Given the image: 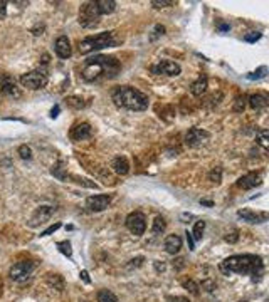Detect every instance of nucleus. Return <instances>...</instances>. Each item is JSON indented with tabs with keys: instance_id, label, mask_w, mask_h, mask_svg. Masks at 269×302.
<instances>
[{
	"instance_id": "obj_1",
	"label": "nucleus",
	"mask_w": 269,
	"mask_h": 302,
	"mask_svg": "<svg viewBox=\"0 0 269 302\" xmlns=\"http://www.w3.org/2000/svg\"><path fill=\"white\" fill-rule=\"evenodd\" d=\"M121 69L120 61L111 56H94L86 59L85 68L81 71V77L86 82H98L104 79L116 77Z\"/></svg>"
},
{
	"instance_id": "obj_2",
	"label": "nucleus",
	"mask_w": 269,
	"mask_h": 302,
	"mask_svg": "<svg viewBox=\"0 0 269 302\" xmlns=\"http://www.w3.org/2000/svg\"><path fill=\"white\" fill-rule=\"evenodd\" d=\"M220 272L231 275V274H241V275H251L253 279L259 277L264 272V264L259 255L254 254H239L231 255L219 265Z\"/></svg>"
},
{
	"instance_id": "obj_3",
	"label": "nucleus",
	"mask_w": 269,
	"mask_h": 302,
	"mask_svg": "<svg viewBox=\"0 0 269 302\" xmlns=\"http://www.w3.org/2000/svg\"><path fill=\"white\" fill-rule=\"evenodd\" d=\"M111 99L118 108L130 109V111H145L150 104L148 96L131 86L116 87L111 94Z\"/></svg>"
},
{
	"instance_id": "obj_4",
	"label": "nucleus",
	"mask_w": 269,
	"mask_h": 302,
	"mask_svg": "<svg viewBox=\"0 0 269 302\" xmlns=\"http://www.w3.org/2000/svg\"><path fill=\"white\" fill-rule=\"evenodd\" d=\"M116 42L118 41L114 39V32H101L98 35H91V37H85L83 41H79L78 49H79V54L86 56L90 54V52L116 46Z\"/></svg>"
},
{
	"instance_id": "obj_5",
	"label": "nucleus",
	"mask_w": 269,
	"mask_h": 302,
	"mask_svg": "<svg viewBox=\"0 0 269 302\" xmlns=\"http://www.w3.org/2000/svg\"><path fill=\"white\" fill-rule=\"evenodd\" d=\"M101 19L99 8L96 5V2H85L81 3L79 7V15H78V22L83 29H94L98 27Z\"/></svg>"
},
{
	"instance_id": "obj_6",
	"label": "nucleus",
	"mask_w": 269,
	"mask_h": 302,
	"mask_svg": "<svg viewBox=\"0 0 269 302\" xmlns=\"http://www.w3.org/2000/svg\"><path fill=\"white\" fill-rule=\"evenodd\" d=\"M47 81H49V79H47V73L44 69L30 71V73H25L20 76V84L30 91H37V89L46 87Z\"/></svg>"
},
{
	"instance_id": "obj_7",
	"label": "nucleus",
	"mask_w": 269,
	"mask_h": 302,
	"mask_svg": "<svg viewBox=\"0 0 269 302\" xmlns=\"http://www.w3.org/2000/svg\"><path fill=\"white\" fill-rule=\"evenodd\" d=\"M32 270H34V264L30 260H20L14 264L8 270V275L10 279L17 284H24L25 281H29L30 275H32Z\"/></svg>"
},
{
	"instance_id": "obj_8",
	"label": "nucleus",
	"mask_w": 269,
	"mask_h": 302,
	"mask_svg": "<svg viewBox=\"0 0 269 302\" xmlns=\"http://www.w3.org/2000/svg\"><path fill=\"white\" fill-rule=\"evenodd\" d=\"M125 224H126V228L133 235H136V237L143 235L145 230H147V219H145L142 212H131L130 215L126 217Z\"/></svg>"
},
{
	"instance_id": "obj_9",
	"label": "nucleus",
	"mask_w": 269,
	"mask_h": 302,
	"mask_svg": "<svg viewBox=\"0 0 269 302\" xmlns=\"http://www.w3.org/2000/svg\"><path fill=\"white\" fill-rule=\"evenodd\" d=\"M210 138V133L200 128H190L185 135V145L190 146V148H197V146L204 145L207 140Z\"/></svg>"
},
{
	"instance_id": "obj_10",
	"label": "nucleus",
	"mask_w": 269,
	"mask_h": 302,
	"mask_svg": "<svg viewBox=\"0 0 269 302\" xmlns=\"http://www.w3.org/2000/svg\"><path fill=\"white\" fill-rule=\"evenodd\" d=\"M182 68L174 61H169V59H163V61H158V64L152 66V73L153 74H163V76H179Z\"/></svg>"
},
{
	"instance_id": "obj_11",
	"label": "nucleus",
	"mask_w": 269,
	"mask_h": 302,
	"mask_svg": "<svg viewBox=\"0 0 269 302\" xmlns=\"http://www.w3.org/2000/svg\"><path fill=\"white\" fill-rule=\"evenodd\" d=\"M111 203V195L101 193V195H91L86 200V207L90 208L91 212H103L106 210L108 205Z\"/></svg>"
},
{
	"instance_id": "obj_12",
	"label": "nucleus",
	"mask_w": 269,
	"mask_h": 302,
	"mask_svg": "<svg viewBox=\"0 0 269 302\" xmlns=\"http://www.w3.org/2000/svg\"><path fill=\"white\" fill-rule=\"evenodd\" d=\"M52 213H54V207L42 205V207L36 208V212L32 213V217H30V220H29V226L36 228V226L46 224V222L52 217Z\"/></svg>"
},
{
	"instance_id": "obj_13",
	"label": "nucleus",
	"mask_w": 269,
	"mask_h": 302,
	"mask_svg": "<svg viewBox=\"0 0 269 302\" xmlns=\"http://www.w3.org/2000/svg\"><path fill=\"white\" fill-rule=\"evenodd\" d=\"M0 91L10 97H20V89L17 87L15 79L8 74H0Z\"/></svg>"
},
{
	"instance_id": "obj_14",
	"label": "nucleus",
	"mask_w": 269,
	"mask_h": 302,
	"mask_svg": "<svg viewBox=\"0 0 269 302\" xmlns=\"http://www.w3.org/2000/svg\"><path fill=\"white\" fill-rule=\"evenodd\" d=\"M69 136H71V140L74 141H83V140H88V138L92 136V128L90 123H78L74 124L71 128V131H69Z\"/></svg>"
},
{
	"instance_id": "obj_15",
	"label": "nucleus",
	"mask_w": 269,
	"mask_h": 302,
	"mask_svg": "<svg viewBox=\"0 0 269 302\" xmlns=\"http://www.w3.org/2000/svg\"><path fill=\"white\" fill-rule=\"evenodd\" d=\"M237 217L242 219L248 224H263V222L268 220V213L266 212H253L249 208H242V210L237 212Z\"/></svg>"
},
{
	"instance_id": "obj_16",
	"label": "nucleus",
	"mask_w": 269,
	"mask_h": 302,
	"mask_svg": "<svg viewBox=\"0 0 269 302\" xmlns=\"http://www.w3.org/2000/svg\"><path fill=\"white\" fill-rule=\"evenodd\" d=\"M263 183V176L261 173H248V175L241 176L239 180H237V186L242 190H251V188H256V186H259Z\"/></svg>"
},
{
	"instance_id": "obj_17",
	"label": "nucleus",
	"mask_w": 269,
	"mask_h": 302,
	"mask_svg": "<svg viewBox=\"0 0 269 302\" xmlns=\"http://www.w3.org/2000/svg\"><path fill=\"white\" fill-rule=\"evenodd\" d=\"M54 51H56L57 57H61V59H68V57H71V54H73L71 42H69V39L66 37V35H59V37L56 39Z\"/></svg>"
},
{
	"instance_id": "obj_18",
	"label": "nucleus",
	"mask_w": 269,
	"mask_h": 302,
	"mask_svg": "<svg viewBox=\"0 0 269 302\" xmlns=\"http://www.w3.org/2000/svg\"><path fill=\"white\" fill-rule=\"evenodd\" d=\"M165 250L169 252L170 255H175L180 252V248H182V238L179 237V235H169V237L165 238Z\"/></svg>"
},
{
	"instance_id": "obj_19",
	"label": "nucleus",
	"mask_w": 269,
	"mask_h": 302,
	"mask_svg": "<svg viewBox=\"0 0 269 302\" xmlns=\"http://www.w3.org/2000/svg\"><path fill=\"white\" fill-rule=\"evenodd\" d=\"M111 168L114 170V173H118V175H128V171H130V163H128V159L125 156H116L111 161Z\"/></svg>"
},
{
	"instance_id": "obj_20",
	"label": "nucleus",
	"mask_w": 269,
	"mask_h": 302,
	"mask_svg": "<svg viewBox=\"0 0 269 302\" xmlns=\"http://www.w3.org/2000/svg\"><path fill=\"white\" fill-rule=\"evenodd\" d=\"M248 104L251 106V109L261 111L264 108H268V97L263 94H253L248 97Z\"/></svg>"
},
{
	"instance_id": "obj_21",
	"label": "nucleus",
	"mask_w": 269,
	"mask_h": 302,
	"mask_svg": "<svg viewBox=\"0 0 269 302\" xmlns=\"http://www.w3.org/2000/svg\"><path fill=\"white\" fill-rule=\"evenodd\" d=\"M207 84H209V81H207L205 76H200V77L197 79V81L192 82L190 86V92L193 96H202L204 92L207 91Z\"/></svg>"
},
{
	"instance_id": "obj_22",
	"label": "nucleus",
	"mask_w": 269,
	"mask_h": 302,
	"mask_svg": "<svg viewBox=\"0 0 269 302\" xmlns=\"http://www.w3.org/2000/svg\"><path fill=\"white\" fill-rule=\"evenodd\" d=\"M96 5L99 8V14L101 15H108L113 14L114 8H116V2L114 0H96Z\"/></svg>"
},
{
	"instance_id": "obj_23",
	"label": "nucleus",
	"mask_w": 269,
	"mask_h": 302,
	"mask_svg": "<svg viewBox=\"0 0 269 302\" xmlns=\"http://www.w3.org/2000/svg\"><path fill=\"white\" fill-rule=\"evenodd\" d=\"M47 284L59 292L64 291V279L59 274H47Z\"/></svg>"
},
{
	"instance_id": "obj_24",
	"label": "nucleus",
	"mask_w": 269,
	"mask_h": 302,
	"mask_svg": "<svg viewBox=\"0 0 269 302\" xmlns=\"http://www.w3.org/2000/svg\"><path fill=\"white\" fill-rule=\"evenodd\" d=\"M165 228H167V222L163 217H155V220H153V225H152V232L155 233V235H162L163 232H165Z\"/></svg>"
},
{
	"instance_id": "obj_25",
	"label": "nucleus",
	"mask_w": 269,
	"mask_h": 302,
	"mask_svg": "<svg viewBox=\"0 0 269 302\" xmlns=\"http://www.w3.org/2000/svg\"><path fill=\"white\" fill-rule=\"evenodd\" d=\"M96 299H98V302H118V297L111 291H108V289H101L98 296H96Z\"/></svg>"
},
{
	"instance_id": "obj_26",
	"label": "nucleus",
	"mask_w": 269,
	"mask_h": 302,
	"mask_svg": "<svg viewBox=\"0 0 269 302\" xmlns=\"http://www.w3.org/2000/svg\"><path fill=\"white\" fill-rule=\"evenodd\" d=\"M204 230H205V222H204V220L195 222V226H193V232H190V233H192V237H193V240H202V235H204Z\"/></svg>"
},
{
	"instance_id": "obj_27",
	"label": "nucleus",
	"mask_w": 269,
	"mask_h": 302,
	"mask_svg": "<svg viewBox=\"0 0 269 302\" xmlns=\"http://www.w3.org/2000/svg\"><path fill=\"white\" fill-rule=\"evenodd\" d=\"M57 248H59L61 254H64L66 257H69V259L73 257V248H71V242H69V240L57 242Z\"/></svg>"
},
{
	"instance_id": "obj_28",
	"label": "nucleus",
	"mask_w": 269,
	"mask_h": 302,
	"mask_svg": "<svg viewBox=\"0 0 269 302\" xmlns=\"http://www.w3.org/2000/svg\"><path fill=\"white\" fill-rule=\"evenodd\" d=\"M266 73H268V68L266 66H261L258 71H254V73H249L248 74V79L249 81H258V79H264L266 77Z\"/></svg>"
},
{
	"instance_id": "obj_29",
	"label": "nucleus",
	"mask_w": 269,
	"mask_h": 302,
	"mask_svg": "<svg viewBox=\"0 0 269 302\" xmlns=\"http://www.w3.org/2000/svg\"><path fill=\"white\" fill-rule=\"evenodd\" d=\"M182 286L193 296H198V292H200V291H198V286L192 281V279H185V281L182 282Z\"/></svg>"
},
{
	"instance_id": "obj_30",
	"label": "nucleus",
	"mask_w": 269,
	"mask_h": 302,
	"mask_svg": "<svg viewBox=\"0 0 269 302\" xmlns=\"http://www.w3.org/2000/svg\"><path fill=\"white\" fill-rule=\"evenodd\" d=\"M66 103H68V106H71V108H74V109L85 108V103H83V99H81V97H76V96L68 97V99H66Z\"/></svg>"
},
{
	"instance_id": "obj_31",
	"label": "nucleus",
	"mask_w": 269,
	"mask_h": 302,
	"mask_svg": "<svg viewBox=\"0 0 269 302\" xmlns=\"http://www.w3.org/2000/svg\"><path fill=\"white\" fill-rule=\"evenodd\" d=\"M209 180L212 181V183H220V180H222V170H220L219 166H215L214 170L209 173Z\"/></svg>"
},
{
	"instance_id": "obj_32",
	"label": "nucleus",
	"mask_w": 269,
	"mask_h": 302,
	"mask_svg": "<svg viewBox=\"0 0 269 302\" xmlns=\"http://www.w3.org/2000/svg\"><path fill=\"white\" fill-rule=\"evenodd\" d=\"M19 156L22 159H30L32 158V150H30L27 145H20L19 146Z\"/></svg>"
},
{
	"instance_id": "obj_33",
	"label": "nucleus",
	"mask_w": 269,
	"mask_h": 302,
	"mask_svg": "<svg viewBox=\"0 0 269 302\" xmlns=\"http://www.w3.org/2000/svg\"><path fill=\"white\" fill-rule=\"evenodd\" d=\"M246 101H248V97H246V96L237 97L236 104H234V111H236V113H242V111H244V108H246Z\"/></svg>"
},
{
	"instance_id": "obj_34",
	"label": "nucleus",
	"mask_w": 269,
	"mask_h": 302,
	"mask_svg": "<svg viewBox=\"0 0 269 302\" xmlns=\"http://www.w3.org/2000/svg\"><path fill=\"white\" fill-rule=\"evenodd\" d=\"M174 0H153L152 2V5L155 7V8H165V7H170V5H174Z\"/></svg>"
},
{
	"instance_id": "obj_35",
	"label": "nucleus",
	"mask_w": 269,
	"mask_h": 302,
	"mask_svg": "<svg viewBox=\"0 0 269 302\" xmlns=\"http://www.w3.org/2000/svg\"><path fill=\"white\" fill-rule=\"evenodd\" d=\"M256 141H258V145H261L263 148L266 150L268 146H269V141H268V130L261 131V135L258 136V140H256Z\"/></svg>"
},
{
	"instance_id": "obj_36",
	"label": "nucleus",
	"mask_w": 269,
	"mask_h": 302,
	"mask_svg": "<svg viewBox=\"0 0 269 302\" xmlns=\"http://www.w3.org/2000/svg\"><path fill=\"white\" fill-rule=\"evenodd\" d=\"M261 37H263L261 32H249L248 35H244V41L249 42V44H254V42H258Z\"/></svg>"
},
{
	"instance_id": "obj_37",
	"label": "nucleus",
	"mask_w": 269,
	"mask_h": 302,
	"mask_svg": "<svg viewBox=\"0 0 269 302\" xmlns=\"http://www.w3.org/2000/svg\"><path fill=\"white\" fill-rule=\"evenodd\" d=\"M163 34H165V27L160 24H157L155 27H153V32H152V41H157V39Z\"/></svg>"
},
{
	"instance_id": "obj_38",
	"label": "nucleus",
	"mask_w": 269,
	"mask_h": 302,
	"mask_svg": "<svg viewBox=\"0 0 269 302\" xmlns=\"http://www.w3.org/2000/svg\"><path fill=\"white\" fill-rule=\"evenodd\" d=\"M59 228H61V224H59V222H57V224L51 225V226H47V228L44 230V232H41V237H47V235H51V233L57 232V230H59Z\"/></svg>"
},
{
	"instance_id": "obj_39",
	"label": "nucleus",
	"mask_w": 269,
	"mask_h": 302,
	"mask_svg": "<svg viewBox=\"0 0 269 302\" xmlns=\"http://www.w3.org/2000/svg\"><path fill=\"white\" fill-rule=\"evenodd\" d=\"M237 240H239V233L237 232H231L226 235V242H229V243H236Z\"/></svg>"
},
{
	"instance_id": "obj_40",
	"label": "nucleus",
	"mask_w": 269,
	"mask_h": 302,
	"mask_svg": "<svg viewBox=\"0 0 269 302\" xmlns=\"http://www.w3.org/2000/svg\"><path fill=\"white\" fill-rule=\"evenodd\" d=\"M185 235H187V242H188V248H190V250H195V240H193V237H192V233L188 232H185Z\"/></svg>"
},
{
	"instance_id": "obj_41",
	"label": "nucleus",
	"mask_w": 269,
	"mask_h": 302,
	"mask_svg": "<svg viewBox=\"0 0 269 302\" xmlns=\"http://www.w3.org/2000/svg\"><path fill=\"white\" fill-rule=\"evenodd\" d=\"M7 15V2H0V19H3V17Z\"/></svg>"
},
{
	"instance_id": "obj_42",
	"label": "nucleus",
	"mask_w": 269,
	"mask_h": 302,
	"mask_svg": "<svg viewBox=\"0 0 269 302\" xmlns=\"http://www.w3.org/2000/svg\"><path fill=\"white\" fill-rule=\"evenodd\" d=\"M142 262H143V257H136V259L131 260L130 267H140V265H142Z\"/></svg>"
},
{
	"instance_id": "obj_43",
	"label": "nucleus",
	"mask_w": 269,
	"mask_h": 302,
	"mask_svg": "<svg viewBox=\"0 0 269 302\" xmlns=\"http://www.w3.org/2000/svg\"><path fill=\"white\" fill-rule=\"evenodd\" d=\"M59 111H61V108H59V106L56 104L54 108L51 109V118L54 119V118H57V116H59Z\"/></svg>"
},
{
	"instance_id": "obj_44",
	"label": "nucleus",
	"mask_w": 269,
	"mask_h": 302,
	"mask_svg": "<svg viewBox=\"0 0 269 302\" xmlns=\"http://www.w3.org/2000/svg\"><path fill=\"white\" fill-rule=\"evenodd\" d=\"M81 279L86 284H91V279H90V274H88V270H81Z\"/></svg>"
},
{
	"instance_id": "obj_45",
	"label": "nucleus",
	"mask_w": 269,
	"mask_h": 302,
	"mask_svg": "<svg viewBox=\"0 0 269 302\" xmlns=\"http://www.w3.org/2000/svg\"><path fill=\"white\" fill-rule=\"evenodd\" d=\"M217 29L220 30V32H229V30H231V25H229V24H219Z\"/></svg>"
},
{
	"instance_id": "obj_46",
	"label": "nucleus",
	"mask_w": 269,
	"mask_h": 302,
	"mask_svg": "<svg viewBox=\"0 0 269 302\" xmlns=\"http://www.w3.org/2000/svg\"><path fill=\"white\" fill-rule=\"evenodd\" d=\"M169 301L170 302H188V299H185V297H170Z\"/></svg>"
},
{
	"instance_id": "obj_47",
	"label": "nucleus",
	"mask_w": 269,
	"mask_h": 302,
	"mask_svg": "<svg viewBox=\"0 0 269 302\" xmlns=\"http://www.w3.org/2000/svg\"><path fill=\"white\" fill-rule=\"evenodd\" d=\"M200 203H202V205H205V207H212L214 205V202H210V200H200Z\"/></svg>"
},
{
	"instance_id": "obj_48",
	"label": "nucleus",
	"mask_w": 269,
	"mask_h": 302,
	"mask_svg": "<svg viewBox=\"0 0 269 302\" xmlns=\"http://www.w3.org/2000/svg\"><path fill=\"white\" fill-rule=\"evenodd\" d=\"M155 269L158 270V272H160V270H163V269H165V265H160V264H158V262H155Z\"/></svg>"
},
{
	"instance_id": "obj_49",
	"label": "nucleus",
	"mask_w": 269,
	"mask_h": 302,
	"mask_svg": "<svg viewBox=\"0 0 269 302\" xmlns=\"http://www.w3.org/2000/svg\"><path fill=\"white\" fill-rule=\"evenodd\" d=\"M241 302H246V301H241Z\"/></svg>"
}]
</instances>
